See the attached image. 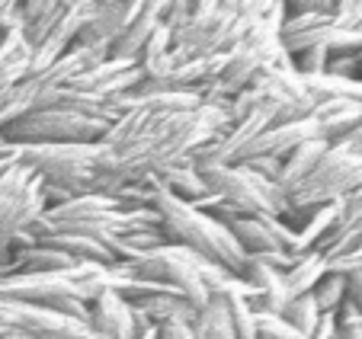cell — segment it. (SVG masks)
Instances as JSON below:
<instances>
[{"label": "cell", "mask_w": 362, "mask_h": 339, "mask_svg": "<svg viewBox=\"0 0 362 339\" xmlns=\"http://www.w3.org/2000/svg\"><path fill=\"white\" fill-rule=\"evenodd\" d=\"M282 317H286V323L295 326V330H298L305 339H311L317 320H321V311H317V304H315V298H311V295H301V298L288 301L286 311H282Z\"/></svg>", "instance_id": "cell-24"}, {"label": "cell", "mask_w": 362, "mask_h": 339, "mask_svg": "<svg viewBox=\"0 0 362 339\" xmlns=\"http://www.w3.org/2000/svg\"><path fill=\"white\" fill-rule=\"evenodd\" d=\"M234 16H238V4L196 0V13H192L189 26L170 35L173 61H192V58H212V54L231 52L238 45Z\"/></svg>", "instance_id": "cell-9"}, {"label": "cell", "mask_w": 362, "mask_h": 339, "mask_svg": "<svg viewBox=\"0 0 362 339\" xmlns=\"http://www.w3.org/2000/svg\"><path fill=\"white\" fill-rule=\"evenodd\" d=\"M4 150H7V144H4ZM4 150H0V154H4Z\"/></svg>", "instance_id": "cell-37"}, {"label": "cell", "mask_w": 362, "mask_h": 339, "mask_svg": "<svg viewBox=\"0 0 362 339\" xmlns=\"http://www.w3.org/2000/svg\"><path fill=\"white\" fill-rule=\"evenodd\" d=\"M4 144H7V141H4ZM16 163H20V157H16V148H13V144H7V150L0 154V177H4L10 167H16Z\"/></svg>", "instance_id": "cell-34"}, {"label": "cell", "mask_w": 362, "mask_h": 339, "mask_svg": "<svg viewBox=\"0 0 362 339\" xmlns=\"http://www.w3.org/2000/svg\"><path fill=\"white\" fill-rule=\"evenodd\" d=\"M148 183H158L160 189H167L170 196L183 198V202H189V205H196L199 198L209 196V192H205V183L199 179V173H196L192 163H177V167L158 173V177L148 179Z\"/></svg>", "instance_id": "cell-21"}, {"label": "cell", "mask_w": 362, "mask_h": 339, "mask_svg": "<svg viewBox=\"0 0 362 339\" xmlns=\"http://www.w3.org/2000/svg\"><path fill=\"white\" fill-rule=\"evenodd\" d=\"M311 298H315V304H317V311L321 314H337L340 311L343 301H346V278H343V272L330 269L327 275L315 285Z\"/></svg>", "instance_id": "cell-23"}, {"label": "cell", "mask_w": 362, "mask_h": 339, "mask_svg": "<svg viewBox=\"0 0 362 339\" xmlns=\"http://www.w3.org/2000/svg\"><path fill=\"white\" fill-rule=\"evenodd\" d=\"M257 314V336L263 339H305L295 326L286 323L282 314H267V311H253Z\"/></svg>", "instance_id": "cell-26"}, {"label": "cell", "mask_w": 362, "mask_h": 339, "mask_svg": "<svg viewBox=\"0 0 362 339\" xmlns=\"http://www.w3.org/2000/svg\"><path fill=\"white\" fill-rule=\"evenodd\" d=\"M0 150H4V141H0Z\"/></svg>", "instance_id": "cell-38"}, {"label": "cell", "mask_w": 362, "mask_h": 339, "mask_svg": "<svg viewBox=\"0 0 362 339\" xmlns=\"http://www.w3.org/2000/svg\"><path fill=\"white\" fill-rule=\"evenodd\" d=\"M337 314H321V320H317L315 333H311V339H334L337 336Z\"/></svg>", "instance_id": "cell-33"}, {"label": "cell", "mask_w": 362, "mask_h": 339, "mask_svg": "<svg viewBox=\"0 0 362 339\" xmlns=\"http://www.w3.org/2000/svg\"><path fill=\"white\" fill-rule=\"evenodd\" d=\"M334 26L346 32L362 29V0H334Z\"/></svg>", "instance_id": "cell-28"}, {"label": "cell", "mask_w": 362, "mask_h": 339, "mask_svg": "<svg viewBox=\"0 0 362 339\" xmlns=\"http://www.w3.org/2000/svg\"><path fill=\"white\" fill-rule=\"evenodd\" d=\"M158 215L151 208H135L125 205L119 196H103V192H83L64 205L45 208L35 224L29 227L35 240L58 237V234H77V237H125L135 231H154Z\"/></svg>", "instance_id": "cell-2"}, {"label": "cell", "mask_w": 362, "mask_h": 339, "mask_svg": "<svg viewBox=\"0 0 362 339\" xmlns=\"http://www.w3.org/2000/svg\"><path fill=\"white\" fill-rule=\"evenodd\" d=\"M29 339H96V336L90 333L87 323H81V320H68V323L55 326V330L35 333V336H29Z\"/></svg>", "instance_id": "cell-29"}, {"label": "cell", "mask_w": 362, "mask_h": 339, "mask_svg": "<svg viewBox=\"0 0 362 339\" xmlns=\"http://www.w3.org/2000/svg\"><path fill=\"white\" fill-rule=\"evenodd\" d=\"M192 333H196V339H234L225 298H209V304L199 311Z\"/></svg>", "instance_id": "cell-22"}, {"label": "cell", "mask_w": 362, "mask_h": 339, "mask_svg": "<svg viewBox=\"0 0 362 339\" xmlns=\"http://www.w3.org/2000/svg\"><path fill=\"white\" fill-rule=\"evenodd\" d=\"M292 64L301 77H321V74H327L330 52L327 48H308V52L292 54Z\"/></svg>", "instance_id": "cell-27"}, {"label": "cell", "mask_w": 362, "mask_h": 339, "mask_svg": "<svg viewBox=\"0 0 362 339\" xmlns=\"http://www.w3.org/2000/svg\"><path fill=\"white\" fill-rule=\"evenodd\" d=\"M151 211L158 215V227L164 231V237L170 244L186 246V250L199 253L209 263L221 266L234 275L244 269L247 253L238 246V240L231 237L225 224L218 218H212L209 211H199L196 205L170 196L158 183H151Z\"/></svg>", "instance_id": "cell-3"}, {"label": "cell", "mask_w": 362, "mask_h": 339, "mask_svg": "<svg viewBox=\"0 0 362 339\" xmlns=\"http://www.w3.org/2000/svg\"><path fill=\"white\" fill-rule=\"evenodd\" d=\"M110 125L96 122L90 116H81L74 109H35V112H26L16 122L4 125L0 129V141L13 144H96L103 135H106Z\"/></svg>", "instance_id": "cell-7"}, {"label": "cell", "mask_w": 362, "mask_h": 339, "mask_svg": "<svg viewBox=\"0 0 362 339\" xmlns=\"http://www.w3.org/2000/svg\"><path fill=\"white\" fill-rule=\"evenodd\" d=\"M192 167L209 192L196 202L199 211H209L218 221L250 215H288V198L273 179L257 177L253 170L240 167V163H192Z\"/></svg>", "instance_id": "cell-4"}, {"label": "cell", "mask_w": 362, "mask_h": 339, "mask_svg": "<svg viewBox=\"0 0 362 339\" xmlns=\"http://www.w3.org/2000/svg\"><path fill=\"white\" fill-rule=\"evenodd\" d=\"M257 339H263V336H257Z\"/></svg>", "instance_id": "cell-39"}, {"label": "cell", "mask_w": 362, "mask_h": 339, "mask_svg": "<svg viewBox=\"0 0 362 339\" xmlns=\"http://www.w3.org/2000/svg\"><path fill=\"white\" fill-rule=\"evenodd\" d=\"M240 167L253 170L257 177L273 179V183H276V177H279V170H282V160H276V157H250V160H244Z\"/></svg>", "instance_id": "cell-31"}, {"label": "cell", "mask_w": 362, "mask_h": 339, "mask_svg": "<svg viewBox=\"0 0 362 339\" xmlns=\"http://www.w3.org/2000/svg\"><path fill=\"white\" fill-rule=\"evenodd\" d=\"M362 221V186L353 189L346 198L340 202V227H353V224ZM337 227V231H340Z\"/></svg>", "instance_id": "cell-30"}, {"label": "cell", "mask_w": 362, "mask_h": 339, "mask_svg": "<svg viewBox=\"0 0 362 339\" xmlns=\"http://www.w3.org/2000/svg\"><path fill=\"white\" fill-rule=\"evenodd\" d=\"M141 81H144V77H141V71H138L135 61H112V58H106V61L96 64L93 71L74 77V81H71V90H77V93H90V96H100V100L112 102L116 96L135 90Z\"/></svg>", "instance_id": "cell-15"}, {"label": "cell", "mask_w": 362, "mask_h": 339, "mask_svg": "<svg viewBox=\"0 0 362 339\" xmlns=\"http://www.w3.org/2000/svg\"><path fill=\"white\" fill-rule=\"evenodd\" d=\"M273 125H276V109L269 106V102H263V106H257L247 119L228 125L212 144H205V148L192 157V163H238L240 154H244L263 131L273 129Z\"/></svg>", "instance_id": "cell-11"}, {"label": "cell", "mask_w": 362, "mask_h": 339, "mask_svg": "<svg viewBox=\"0 0 362 339\" xmlns=\"http://www.w3.org/2000/svg\"><path fill=\"white\" fill-rule=\"evenodd\" d=\"M330 272L327 259L321 253H308V256H298L292 263V269L282 272V282H286L288 298H301V295H311L315 285Z\"/></svg>", "instance_id": "cell-20"}, {"label": "cell", "mask_w": 362, "mask_h": 339, "mask_svg": "<svg viewBox=\"0 0 362 339\" xmlns=\"http://www.w3.org/2000/svg\"><path fill=\"white\" fill-rule=\"evenodd\" d=\"M228 125L231 112L225 102H202L189 112H151V122L138 141H132L119 154L103 157L93 192L116 196L129 186L148 183L177 163H192V157L205 144H212Z\"/></svg>", "instance_id": "cell-1"}, {"label": "cell", "mask_w": 362, "mask_h": 339, "mask_svg": "<svg viewBox=\"0 0 362 339\" xmlns=\"http://www.w3.org/2000/svg\"><path fill=\"white\" fill-rule=\"evenodd\" d=\"M334 339H362V326L356 323H340L337 326V336Z\"/></svg>", "instance_id": "cell-35"}, {"label": "cell", "mask_w": 362, "mask_h": 339, "mask_svg": "<svg viewBox=\"0 0 362 339\" xmlns=\"http://www.w3.org/2000/svg\"><path fill=\"white\" fill-rule=\"evenodd\" d=\"M238 240V246L247 256H263V253H286V256L298 259V240H295V227L286 224L282 218L273 215H250V218H228L221 221Z\"/></svg>", "instance_id": "cell-10"}, {"label": "cell", "mask_w": 362, "mask_h": 339, "mask_svg": "<svg viewBox=\"0 0 362 339\" xmlns=\"http://www.w3.org/2000/svg\"><path fill=\"white\" fill-rule=\"evenodd\" d=\"M282 23H286V4L269 0L263 20L257 23L231 52H225V68H221V74L202 90L205 102H225V106H231L234 96L250 87L253 77L263 71V64L282 48V42H279Z\"/></svg>", "instance_id": "cell-5"}, {"label": "cell", "mask_w": 362, "mask_h": 339, "mask_svg": "<svg viewBox=\"0 0 362 339\" xmlns=\"http://www.w3.org/2000/svg\"><path fill=\"white\" fill-rule=\"evenodd\" d=\"M228 317H231V333L234 339H257V314L247 304L244 295H228Z\"/></svg>", "instance_id": "cell-25"}, {"label": "cell", "mask_w": 362, "mask_h": 339, "mask_svg": "<svg viewBox=\"0 0 362 339\" xmlns=\"http://www.w3.org/2000/svg\"><path fill=\"white\" fill-rule=\"evenodd\" d=\"M4 7H7V0H0V13H4Z\"/></svg>", "instance_id": "cell-36"}, {"label": "cell", "mask_w": 362, "mask_h": 339, "mask_svg": "<svg viewBox=\"0 0 362 339\" xmlns=\"http://www.w3.org/2000/svg\"><path fill=\"white\" fill-rule=\"evenodd\" d=\"M167 0L154 4V0H141L138 13L129 20V26L116 35V42L110 45V58L112 61H135L138 52L144 48V42L160 29V20H164Z\"/></svg>", "instance_id": "cell-16"}, {"label": "cell", "mask_w": 362, "mask_h": 339, "mask_svg": "<svg viewBox=\"0 0 362 339\" xmlns=\"http://www.w3.org/2000/svg\"><path fill=\"white\" fill-rule=\"evenodd\" d=\"M132 307L144 314L154 326H164V323H186V326H196L199 320V311L183 301L177 292L170 288H160V292H151V295H141L138 301H129Z\"/></svg>", "instance_id": "cell-18"}, {"label": "cell", "mask_w": 362, "mask_h": 339, "mask_svg": "<svg viewBox=\"0 0 362 339\" xmlns=\"http://www.w3.org/2000/svg\"><path fill=\"white\" fill-rule=\"evenodd\" d=\"M0 298L45 307V311H55V314H62V317L81 320V323L90 320V304L81 295L74 269L48 272V275H29V272L0 275Z\"/></svg>", "instance_id": "cell-8"}, {"label": "cell", "mask_w": 362, "mask_h": 339, "mask_svg": "<svg viewBox=\"0 0 362 339\" xmlns=\"http://www.w3.org/2000/svg\"><path fill=\"white\" fill-rule=\"evenodd\" d=\"M158 339H196V333L186 323H164L158 326Z\"/></svg>", "instance_id": "cell-32"}, {"label": "cell", "mask_w": 362, "mask_h": 339, "mask_svg": "<svg viewBox=\"0 0 362 339\" xmlns=\"http://www.w3.org/2000/svg\"><path fill=\"white\" fill-rule=\"evenodd\" d=\"M87 326L96 339H138V333L154 323L138 307H132L119 292H103L90 304Z\"/></svg>", "instance_id": "cell-13"}, {"label": "cell", "mask_w": 362, "mask_h": 339, "mask_svg": "<svg viewBox=\"0 0 362 339\" xmlns=\"http://www.w3.org/2000/svg\"><path fill=\"white\" fill-rule=\"evenodd\" d=\"M90 7H93V0H62V10H58L55 26L48 29L45 39L33 48V58H29V77L48 71L58 58H64V54L74 48V39H77V32H81V26L87 23Z\"/></svg>", "instance_id": "cell-12"}, {"label": "cell", "mask_w": 362, "mask_h": 339, "mask_svg": "<svg viewBox=\"0 0 362 339\" xmlns=\"http://www.w3.org/2000/svg\"><path fill=\"white\" fill-rule=\"evenodd\" d=\"M16 157L48 189L83 196L96 189L106 150L100 144H20Z\"/></svg>", "instance_id": "cell-6"}, {"label": "cell", "mask_w": 362, "mask_h": 339, "mask_svg": "<svg viewBox=\"0 0 362 339\" xmlns=\"http://www.w3.org/2000/svg\"><path fill=\"white\" fill-rule=\"evenodd\" d=\"M327 148H330L327 141H308V144H301V148H295L288 157H282V170H279V177H276V186L288 196L295 186H301L311 177V170L321 163Z\"/></svg>", "instance_id": "cell-19"}, {"label": "cell", "mask_w": 362, "mask_h": 339, "mask_svg": "<svg viewBox=\"0 0 362 339\" xmlns=\"http://www.w3.org/2000/svg\"><path fill=\"white\" fill-rule=\"evenodd\" d=\"M311 119L317 122V131L327 144L346 141L362 125V102L353 100H321L311 109Z\"/></svg>", "instance_id": "cell-17"}, {"label": "cell", "mask_w": 362, "mask_h": 339, "mask_svg": "<svg viewBox=\"0 0 362 339\" xmlns=\"http://www.w3.org/2000/svg\"><path fill=\"white\" fill-rule=\"evenodd\" d=\"M141 0H93L87 23L81 26L74 45L77 48H106L116 42V35L129 26V20L138 13Z\"/></svg>", "instance_id": "cell-14"}]
</instances>
